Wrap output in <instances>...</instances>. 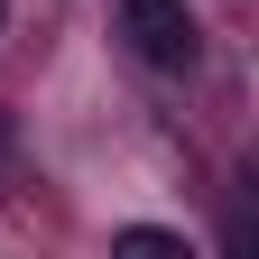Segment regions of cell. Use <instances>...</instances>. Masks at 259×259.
Wrapping results in <instances>:
<instances>
[{
  "instance_id": "obj_2",
  "label": "cell",
  "mask_w": 259,
  "mask_h": 259,
  "mask_svg": "<svg viewBox=\"0 0 259 259\" xmlns=\"http://www.w3.org/2000/svg\"><path fill=\"white\" fill-rule=\"evenodd\" d=\"M120 250H139V259H167V250H185L176 232H148V222H139V232H120Z\"/></svg>"
},
{
  "instance_id": "obj_1",
  "label": "cell",
  "mask_w": 259,
  "mask_h": 259,
  "mask_svg": "<svg viewBox=\"0 0 259 259\" xmlns=\"http://www.w3.org/2000/svg\"><path fill=\"white\" fill-rule=\"evenodd\" d=\"M120 37L139 65H157V74H185L194 65V19H185V0H120Z\"/></svg>"
}]
</instances>
